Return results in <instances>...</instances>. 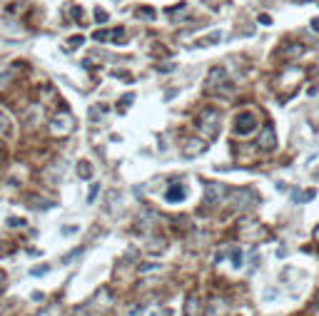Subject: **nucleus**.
<instances>
[{
	"mask_svg": "<svg viewBox=\"0 0 319 316\" xmlns=\"http://www.w3.org/2000/svg\"><path fill=\"white\" fill-rule=\"evenodd\" d=\"M110 40H113L115 45H125V43H127V40H125V30H122V28L110 30Z\"/></svg>",
	"mask_w": 319,
	"mask_h": 316,
	"instance_id": "obj_18",
	"label": "nucleus"
},
{
	"mask_svg": "<svg viewBox=\"0 0 319 316\" xmlns=\"http://www.w3.org/2000/svg\"><path fill=\"white\" fill-rule=\"evenodd\" d=\"M227 192H229V189H227L225 184L209 182V184L205 187V202H207L209 207H215V204H220L222 199H227Z\"/></svg>",
	"mask_w": 319,
	"mask_h": 316,
	"instance_id": "obj_6",
	"label": "nucleus"
},
{
	"mask_svg": "<svg viewBox=\"0 0 319 316\" xmlns=\"http://www.w3.org/2000/svg\"><path fill=\"white\" fill-rule=\"evenodd\" d=\"M0 311H3V309H0Z\"/></svg>",
	"mask_w": 319,
	"mask_h": 316,
	"instance_id": "obj_38",
	"label": "nucleus"
},
{
	"mask_svg": "<svg viewBox=\"0 0 319 316\" xmlns=\"http://www.w3.org/2000/svg\"><path fill=\"white\" fill-rule=\"evenodd\" d=\"M274 147H277V135H274L272 127H264L257 137V150L260 152H272Z\"/></svg>",
	"mask_w": 319,
	"mask_h": 316,
	"instance_id": "obj_7",
	"label": "nucleus"
},
{
	"mask_svg": "<svg viewBox=\"0 0 319 316\" xmlns=\"http://www.w3.org/2000/svg\"><path fill=\"white\" fill-rule=\"evenodd\" d=\"M140 271H160V264H142Z\"/></svg>",
	"mask_w": 319,
	"mask_h": 316,
	"instance_id": "obj_29",
	"label": "nucleus"
},
{
	"mask_svg": "<svg viewBox=\"0 0 319 316\" xmlns=\"http://www.w3.org/2000/svg\"><path fill=\"white\" fill-rule=\"evenodd\" d=\"M220 40H222V33L215 30V33H209V35H207V40H202V43H197V45H200V48H205V45H217Z\"/></svg>",
	"mask_w": 319,
	"mask_h": 316,
	"instance_id": "obj_17",
	"label": "nucleus"
},
{
	"mask_svg": "<svg viewBox=\"0 0 319 316\" xmlns=\"http://www.w3.org/2000/svg\"><path fill=\"white\" fill-rule=\"evenodd\" d=\"M48 127H50V135L65 137V135H70L75 130V117H73V112H57V115L50 117Z\"/></svg>",
	"mask_w": 319,
	"mask_h": 316,
	"instance_id": "obj_4",
	"label": "nucleus"
},
{
	"mask_svg": "<svg viewBox=\"0 0 319 316\" xmlns=\"http://www.w3.org/2000/svg\"><path fill=\"white\" fill-rule=\"evenodd\" d=\"M62 231H65V234H75V231H77V227H65Z\"/></svg>",
	"mask_w": 319,
	"mask_h": 316,
	"instance_id": "obj_34",
	"label": "nucleus"
},
{
	"mask_svg": "<svg viewBox=\"0 0 319 316\" xmlns=\"http://www.w3.org/2000/svg\"><path fill=\"white\" fill-rule=\"evenodd\" d=\"M97 192H100V184H93L90 192H88V204H93V202L97 199Z\"/></svg>",
	"mask_w": 319,
	"mask_h": 316,
	"instance_id": "obj_25",
	"label": "nucleus"
},
{
	"mask_svg": "<svg viewBox=\"0 0 319 316\" xmlns=\"http://www.w3.org/2000/svg\"><path fill=\"white\" fill-rule=\"evenodd\" d=\"M227 254L232 257V266H235V269L242 266V251H240L237 246H229V249H227Z\"/></svg>",
	"mask_w": 319,
	"mask_h": 316,
	"instance_id": "obj_15",
	"label": "nucleus"
},
{
	"mask_svg": "<svg viewBox=\"0 0 319 316\" xmlns=\"http://www.w3.org/2000/svg\"><path fill=\"white\" fill-rule=\"evenodd\" d=\"M205 147H207V140H195V137H189V142H185V155H187V157H195V155L205 152Z\"/></svg>",
	"mask_w": 319,
	"mask_h": 316,
	"instance_id": "obj_11",
	"label": "nucleus"
},
{
	"mask_svg": "<svg viewBox=\"0 0 319 316\" xmlns=\"http://www.w3.org/2000/svg\"><path fill=\"white\" fill-rule=\"evenodd\" d=\"M195 311H197V297H189L187 304H185V314L187 316H195Z\"/></svg>",
	"mask_w": 319,
	"mask_h": 316,
	"instance_id": "obj_20",
	"label": "nucleus"
},
{
	"mask_svg": "<svg viewBox=\"0 0 319 316\" xmlns=\"http://www.w3.org/2000/svg\"><path fill=\"white\" fill-rule=\"evenodd\" d=\"M257 115H254L252 110H244V112H240L237 117H235V122H232V130H235V135L237 137H247V135H252L254 130H257Z\"/></svg>",
	"mask_w": 319,
	"mask_h": 316,
	"instance_id": "obj_5",
	"label": "nucleus"
},
{
	"mask_svg": "<svg viewBox=\"0 0 319 316\" xmlns=\"http://www.w3.org/2000/svg\"><path fill=\"white\" fill-rule=\"evenodd\" d=\"M160 314H162V311H160V309H150V311H147V314H145V316H160Z\"/></svg>",
	"mask_w": 319,
	"mask_h": 316,
	"instance_id": "obj_33",
	"label": "nucleus"
},
{
	"mask_svg": "<svg viewBox=\"0 0 319 316\" xmlns=\"http://www.w3.org/2000/svg\"><path fill=\"white\" fill-rule=\"evenodd\" d=\"M5 281H8V279H5V271H3V269H0V291H3V286H5Z\"/></svg>",
	"mask_w": 319,
	"mask_h": 316,
	"instance_id": "obj_32",
	"label": "nucleus"
},
{
	"mask_svg": "<svg viewBox=\"0 0 319 316\" xmlns=\"http://www.w3.org/2000/svg\"><path fill=\"white\" fill-rule=\"evenodd\" d=\"M312 30H317V33H319V18H314V20H312Z\"/></svg>",
	"mask_w": 319,
	"mask_h": 316,
	"instance_id": "obj_35",
	"label": "nucleus"
},
{
	"mask_svg": "<svg viewBox=\"0 0 319 316\" xmlns=\"http://www.w3.org/2000/svg\"><path fill=\"white\" fill-rule=\"evenodd\" d=\"M297 3H307V0H297Z\"/></svg>",
	"mask_w": 319,
	"mask_h": 316,
	"instance_id": "obj_37",
	"label": "nucleus"
},
{
	"mask_svg": "<svg viewBox=\"0 0 319 316\" xmlns=\"http://www.w3.org/2000/svg\"><path fill=\"white\" fill-rule=\"evenodd\" d=\"M132 100H135V95H122V100L117 102V112H125L132 105Z\"/></svg>",
	"mask_w": 319,
	"mask_h": 316,
	"instance_id": "obj_19",
	"label": "nucleus"
},
{
	"mask_svg": "<svg viewBox=\"0 0 319 316\" xmlns=\"http://www.w3.org/2000/svg\"><path fill=\"white\" fill-rule=\"evenodd\" d=\"M8 82H13V72H10V70H8V72H0V92L8 88Z\"/></svg>",
	"mask_w": 319,
	"mask_h": 316,
	"instance_id": "obj_21",
	"label": "nucleus"
},
{
	"mask_svg": "<svg viewBox=\"0 0 319 316\" xmlns=\"http://www.w3.org/2000/svg\"><path fill=\"white\" fill-rule=\"evenodd\" d=\"M35 316H62V304H60V301H53V304H48V306H42Z\"/></svg>",
	"mask_w": 319,
	"mask_h": 316,
	"instance_id": "obj_12",
	"label": "nucleus"
},
{
	"mask_svg": "<svg viewBox=\"0 0 319 316\" xmlns=\"http://www.w3.org/2000/svg\"><path fill=\"white\" fill-rule=\"evenodd\" d=\"M93 37L97 40V43H105V40H110V30H97Z\"/></svg>",
	"mask_w": 319,
	"mask_h": 316,
	"instance_id": "obj_27",
	"label": "nucleus"
},
{
	"mask_svg": "<svg viewBox=\"0 0 319 316\" xmlns=\"http://www.w3.org/2000/svg\"><path fill=\"white\" fill-rule=\"evenodd\" d=\"M135 15H137L140 20H155V8L142 5V8H137V10H135Z\"/></svg>",
	"mask_w": 319,
	"mask_h": 316,
	"instance_id": "obj_16",
	"label": "nucleus"
},
{
	"mask_svg": "<svg viewBox=\"0 0 319 316\" xmlns=\"http://www.w3.org/2000/svg\"><path fill=\"white\" fill-rule=\"evenodd\" d=\"M195 124H197V130L202 132L205 140H212V137H217V132H220V127H222V115H220L217 107H205V110L197 115Z\"/></svg>",
	"mask_w": 319,
	"mask_h": 316,
	"instance_id": "obj_2",
	"label": "nucleus"
},
{
	"mask_svg": "<svg viewBox=\"0 0 319 316\" xmlns=\"http://www.w3.org/2000/svg\"><path fill=\"white\" fill-rule=\"evenodd\" d=\"M13 135V122L5 112H0V137H10Z\"/></svg>",
	"mask_w": 319,
	"mask_h": 316,
	"instance_id": "obj_13",
	"label": "nucleus"
},
{
	"mask_svg": "<svg viewBox=\"0 0 319 316\" xmlns=\"http://www.w3.org/2000/svg\"><path fill=\"white\" fill-rule=\"evenodd\" d=\"M260 23H262V25H272V15L262 13V15H260Z\"/></svg>",
	"mask_w": 319,
	"mask_h": 316,
	"instance_id": "obj_30",
	"label": "nucleus"
},
{
	"mask_svg": "<svg viewBox=\"0 0 319 316\" xmlns=\"http://www.w3.org/2000/svg\"><path fill=\"white\" fill-rule=\"evenodd\" d=\"M185 184L182 182H172V184H169L167 187V192H165V199L169 202V204H180L182 199H185Z\"/></svg>",
	"mask_w": 319,
	"mask_h": 316,
	"instance_id": "obj_8",
	"label": "nucleus"
},
{
	"mask_svg": "<svg viewBox=\"0 0 319 316\" xmlns=\"http://www.w3.org/2000/svg\"><path fill=\"white\" fill-rule=\"evenodd\" d=\"M77 177H80V179H90V177H93V164H90L88 159H80V162H77Z\"/></svg>",
	"mask_w": 319,
	"mask_h": 316,
	"instance_id": "obj_14",
	"label": "nucleus"
},
{
	"mask_svg": "<svg viewBox=\"0 0 319 316\" xmlns=\"http://www.w3.org/2000/svg\"><path fill=\"white\" fill-rule=\"evenodd\" d=\"M82 43H85V37H82V35H73V37L68 40V48H70V50H75V48H80Z\"/></svg>",
	"mask_w": 319,
	"mask_h": 316,
	"instance_id": "obj_22",
	"label": "nucleus"
},
{
	"mask_svg": "<svg viewBox=\"0 0 319 316\" xmlns=\"http://www.w3.org/2000/svg\"><path fill=\"white\" fill-rule=\"evenodd\" d=\"M25 219H8V227H23Z\"/></svg>",
	"mask_w": 319,
	"mask_h": 316,
	"instance_id": "obj_31",
	"label": "nucleus"
},
{
	"mask_svg": "<svg viewBox=\"0 0 319 316\" xmlns=\"http://www.w3.org/2000/svg\"><path fill=\"white\" fill-rule=\"evenodd\" d=\"M207 92L215 95V97H222V100H229V95H235V85L229 82L225 68H212L209 70V75H207Z\"/></svg>",
	"mask_w": 319,
	"mask_h": 316,
	"instance_id": "obj_1",
	"label": "nucleus"
},
{
	"mask_svg": "<svg viewBox=\"0 0 319 316\" xmlns=\"http://www.w3.org/2000/svg\"><path fill=\"white\" fill-rule=\"evenodd\" d=\"M227 204H229L232 212H249V207L257 204V194H254L252 189H229Z\"/></svg>",
	"mask_w": 319,
	"mask_h": 316,
	"instance_id": "obj_3",
	"label": "nucleus"
},
{
	"mask_svg": "<svg viewBox=\"0 0 319 316\" xmlns=\"http://www.w3.org/2000/svg\"><path fill=\"white\" fill-rule=\"evenodd\" d=\"M155 224V212H142L140 217H137V224H135V231L137 234H145V237H150V227Z\"/></svg>",
	"mask_w": 319,
	"mask_h": 316,
	"instance_id": "obj_10",
	"label": "nucleus"
},
{
	"mask_svg": "<svg viewBox=\"0 0 319 316\" xmlns=\"http://www.w3.org/2000/svg\"><path fill=\"white\" fill-rule=\"evenodd\" d=\"M314 197V189H307V192H300V197H294V202H309Z\"/></svg>",
	"mask_w": 319,
	"mask_h": 316,
	"instance_id": "obj_24",
	"label": "nucleus"
},
{
	"mask_svg": "<svg viewBox=\"0 0 319 316\" xmlns=\"http://www.w3.org/2000/svg\"><path fill=\"white\" fill-rule=\"evenodd\" d=\"M227 314H229V306H227V301H225V299H220V297L209 299L205 316H227Z\"/></svg>",
	"mask_w": 319,
	"mask_h": 316,
	"instance_id": "obj_9",
	"label": "nucleus"
},
{
	"mask_svg": "<svg viewBox=\"0 0 319 316\" xmlns=\"http://www.w3.org/2000/svg\"><path fill=\"white\" fill-rule=\"evenodd\" d=\"M314 239H317V242H319V227H317V229H314Z\"/></svg>",
	"mask_w": 319,
	"mask_h": 316,
	"instance_id": "obj_36",
	"label": "nucleus"
},
{
	"mask_svg": "<svg viewBox=\"0 0 319 316\" xmlns=\"http://www.w3.org/2000/svg\"><path fill=\"white\" fill-rule=\"evenodd\" d=\"M95 20H97V23H108V15H105V10H95Z\"/></svg>",
	"mask_w": 319,
	"mask_h": 316,
	"instance_id": "obj_28",
	"label": "nucleus"
},
{
	"mask_svg": "<svg viewBox=\"0 0 319 316\" xmlns=\"http://www.w3.org/2000/svg\"><path fill=\"white\" fill-rule=\"evenodd\" d=\"M45 271H50V266L48 264H40V266L30 269V277H40V274H45Z\"/></svg>",
	"mask_w": 319,
	"mask_h": 316,
	"instance_id": "obj_26",
	"label": "nucleus"
},
{
	"mask_svg": "<svg viewBox=\"0 0 319 316\" xmlns=\"http://www.w3.org/2000/svg\"><path fill=\"white\" fill-rule=\"evenodd\" d=\"M102 112H105V107H100V105H95V107H90V120H93V122H100V120H102V117H100Z\"/></svg>",
	"mask_w": 319,
	"mask_h": 316,
	"instance_id": "obj_23",
	"label": "nucleus"
}]
</instances>
